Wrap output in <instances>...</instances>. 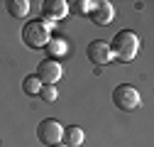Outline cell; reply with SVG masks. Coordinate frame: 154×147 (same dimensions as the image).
Segmentation results:
<instances>
[{
	"label": "cell",
	"instance_id": "cell-1",
	"mask_svg": "<svg viewBox=\"0 0 154 147\" xmlns=\"http://www.w3.org/2000/svg\"><path fill=\"white\" fill-rule=\"evenodd\" d=\"M110 47V57L118 59V61H132L140 52V37L130 32V30H122L112 37V42L108 44Z\"/></svg>",
	"mask_w": 154,
	"mask_h": 147
},
{
	"label": "cell",
	"instance_id": "cell-2",
	"mask_svg": "<svg viewBox=\"0 0 154 147\" xmlns=\"http://www.w3.org/2000/svg\"><path fill=\"white\" fill-rule=\"evenodd\" d=\"M51 22H47V20H32V22H27L25 27H22V42L29 47V49H42V47H47L49 44V32H51Z\"/></svg>",
	"mask_w": 154,
	"mask_h": 147
},
{
	"label": "cell",
	"instance_id": "cell-3",
	"mask_svg": "<svg viewBox=\"0 0 154 147\" xmlns=\"http://www.w3.org/2000/svg\"><path fill=\"white\" fill-rule=\"evenodd\" d=\"M112 103L118 105L120 110H134V108H140L142 105V96H140V91L134 88V86H118L112 91Z\"/></svg>",
	"mask_w": 154,
	"mask_h": 147
},
{
	"label": "cell",
	"instance_id": "cell-4",
	"mask_svg": "<svg viewBox=\"0 0 154 147\" xmlns=\"http://www.w3.org/2000/svg\"><path fill=\"white\" fill-rule=\"evenodd\" d=\"M37 137H39V142L54 147V145H59L61 137H64V127L59 120H54V118H47L39 123V127H37Z\"/></svg>",
	"mask_w": 154,
	"mask_h": 147
},
{
	"label": "cell",
	"instance_id": "cell-5",
	"mask_svg": "<svg viewBox=\"0 0 154 147\" xmlns=\"http://www.w3.org/2000/svg\"><path fill=\"white\" fill-rule=\"evenodd\" d=\"M61 74H64L61 64L54 61V59H44L39 66H37V79L42 81V86H54L61 79Z\"/></svg>",
	"mask_w": 154,
	"mask_h": 147
},
{
	"label": "cell",
	"instance_id": "cell-6",
	"mask_svg": "<svg viewBox=\"0 0 154 147\" xmlns=\"http://www.w3.org/2000/svg\"><path fill=\"white\" fill-rule=\"evenodd\" d=\"M86 54H88V61L95 64V66L110 64V59H112V57H110V47H108V42H103V39H93V42L88 44Z\"/></svg>",
	"mask_w": 154,
	"mask_h": 147
},
{
	"label": "cell",
	"instance_id": "cell-7",
	"mask_svg": "<svg viewBox=\"0 0 154 147\" xmlns=\"http://www.w3.org/2000/svg\"><path fill=\"white\" fill-rule=\"evenodd\" d=\"M42 12H44L42 20H47V22H56V20H61V17L69 15V3H66V0H44Z\"/></svg>",
	"mask_w": 154,
	"mask_h": 147
},
{
	"label": "cell",
	"instance_id": "cell-8",
	"mask_svg": "<svg viewBox=\"0 0 154 147\" xmlns=\"http://www.w3.org/2000/svg\"><path fill=\"white\" fill-rule=\"evenodd\" d=\"M88 17L93 20V25L105 27V25H110V22H112L115 10H112V5L108 3V0H100V3H95V5H93V10L88 12Z\"/></svg>",
	"mask_w": 154,
	"mask_h": 147
},
{
	"label": "cell",
	"instance_id": "cell-9",
	"mask_svg": "<svg viewBox=\"0 0 154 147\" xmlns=\"http://www.w3.org/2000/svg\"><path fill=\"white\" fill-rule=\"evenodd\" d=\"M83 140H86V135H83L81 127L71 125V127H66V130H64V145H69V147H81Z\"/></svg>",
	"mask_w": 154,
	"mask_h": 147
},
{
	"label": "cell",
	"instance_id": "cell-10",
	"mask_svg": "<svg viewBox=\"0 0 154 147\" xmlns=\"http://www.w3.org/2000/svg\"><path fill=\"white\" fill-rule=\"evenodd\" d=\"M5 8H8V12H10L12 17H20V20L29 12V3H27V0H8Z\"/></svg>",
	"mask_w": 154,
	"mask_h": 147
},
{
	"label": "cell",
	"instance_id": "cell-11",
	"mask_svg": "<svg viewBox=\"0 0 154 147\" xmlns=\"http://www.w3.org/2000/svg\"><path fill=\"white\" fill-rule=\"evenodd\" d=\"M44 49L51 54V59L56 61V57H64V54L69 52V44H66V39H61V37H59V39H49V44H47Z\"/></svg>",
	"mask_w": 154,
	"mask_h": 147
},
{
	"label": "cell",
	"instance_id": "cell-12",
	"mask_svg": "<svg viewBox=\"0 0 154 147\" xmlns=\"http://www.w3.org/2000/svg\"><path fill=\"white\" fill-rule=\"evenodd\" d=\"M22 88H25V93L27 96H39V91H42V81L37 79V74H32V76H27L22 81Z\"/></svg>",
	"mask_w": 154,
	"mask_h": 147
},
{
	"label": "cell",
	"instance_id": "cell-13",
	"mask_svg": "<svg viewBox=\"0 0 154 147\" xmlns=\"http://www.w3.org/2000/svg\"><path fill=\"white\" fill-rule=\"evenodd\" d=\"M56 96H59L56 86H42V91H39V98H42L44 103H54V101H56Z\"/></svg>",
	"mask_w": 154,
	"mask_h": 147
},
{
	"label": "cell",
	"instance_id": "cell-14",
	"mask_svg": "<svg viewBox=\"0 0 154 147\" xmlns=\"http://www.w3.org/2000/svg\"><path fill=\"white\" fill-rule=\"evenodd\" d=\"M93 5H95L93 0H79V3H76V10H79L81 15H88V12L93 10Z\"/></svg>",
	"mask_w": 154,
	"mask_h": 147
},
{
	"label": "cell",
	"instance_id": "cell-15",
	"mask_svg": "<svg viewBox=\"0 0 154 147\" xmlns=\"http://www.w3.org/2000/svg\"><path fill=\"white\" fill-rule=\"evenodd\" d=\"M54 147H69V145H64V142H59V145H54Z\"/></svg>",
	"mask_w": 154,
	"mask_h": 147
}]
</instances>
